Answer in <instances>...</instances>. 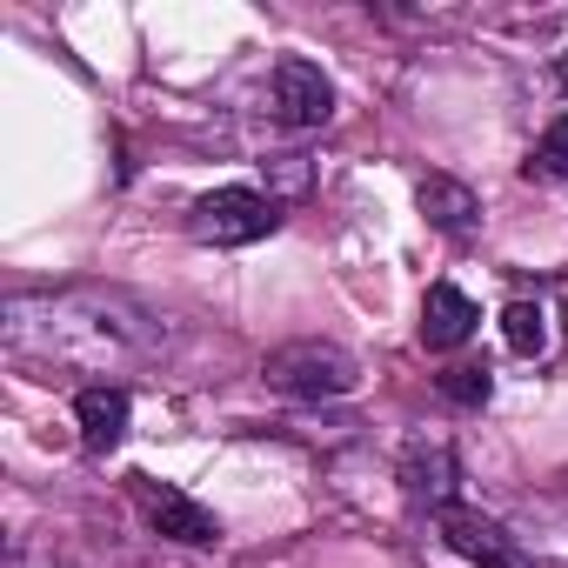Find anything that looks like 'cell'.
<instances>
[{"mask_svg":"<svg viewBox=\"0 0 568 568\" xmlns=\"http://www.w3.org/2000/svg\"><path fill=\"white\" fill-rule=\"evenodd\" d=\"M128 488H134L141 515H148L168 541H181V548H221V521H214V508H201V501H194V495H181L174 481L128 475Z\"/></svg>","mask_w":568,"mask_h":568,"instance_id":"obj_6","label":"cell"},{"mask_svg":"<svg viewBox=\"0 0 568 568\" xmlns=\"http://www.w3.org/2000/svg\"><path fill=\"white\" fill-rule=\"evenodd\" d=\"M0 335L14 355L48 362V368H81V375H128L168 355V322L141 308L121 288H41V295H8Z\"/></svg>","mask_w":568,"mask_h":568,"instance_id":"obj_1","label":"cell"},{"mask_svg":"<svg viewBox=\"0 0 568 568\" xmlns=\"http://www.w3.org/2000/svg\"><path fill=\"white\" fill-rule=\"evenodd\" d=\"M8 568H68V561H34L28 548H14V555H8Z\"/></svg>","mask_w":568,"mask_h":568,"instance_id":"obj_14","label":"cell"},{"mask_svg":"<svg viewBox=\"0 0 568 568\" xmlns=\"http://www.w3.org/2000/svg\"><path fill=\"white\" fill-rule=\"evenodd\" d=\"M481 328V308L455 288V281H435L428 288V302H422V348H435V355H455L468 335Z\"/></svg>","mask_w":568,"mask_h":568,"instance_id":"obj_9","label":"cell"},{"mask_svg":"<svg viewBox=\"0 0 568 568\" xmlns=\"http://www.w3.org/2000/svg\"><path fill=\"white\" fill-rule=\"evenodd\" d=\"M395 481L408 488V501L415 508H448L455 501V488H462V462H455V448L442 442V435H408L402 442V462H395Z\"/></svg>","mask_w":568,"mask_h":568,"instance_id":"obj_7","label":"cell"},{"mask_svg":"<svg viewBox=\"0 0 568 568\" xmlns=\"http://www.w3.org/2000/svg\"><path fill=\"white\" fill-rule=\"evenodd\" d=\"M428 521H435V535H442L462 561H475V568H535V561L521 555V541H515L495 515H481V508L448 501V508H435Z\"/></svg>","mask_w":568,"mask_h":568,"instance_id":"obj_5","label":"cell"},{"mask_svg":"<svg viewBox=\"0 0 568 568\" xmlns=\"http://www.w3.org/2000/svg\"><path fill=\"white\" fill-rule=\"evenodd\" d=\"M267 388L274 395H295V402H342L355 395L362 382V362L342 348V342H288V348H274L261 362Z\"/></svg>","mask_w":568,"mask_h":568,"instance_id":"obj_2","label":"cell"},{"mask_svg":"<svg viewBox=\"0 0 568 568\" xmlns=\"http://www.w3.org/2000/svg\"><path fill=\"white\" fill-rule=\"evenodd\" d=\"M442 402H455V408H488V395H495V375L481 368V362H455V368H442Z\"/></svg>","mask_w":568,"mask_h":568,"instance_id":"obj_13","label":"cell"},{"mask_svg":"<svg viewBox=\"0 0 568 568\" xmlns=\"http://www.w3.org/2000/svg\"><path fill=\"white\" fill-rule=\"evenodd\" d=\"M521 174H528V181H541V187H568V114H561V121H548V134L528 148Z\"/></svg>","mask_w":568,"mask_h":568,"instance_id":"obj_11","label":"cell"},{"mask_svg":"<svg viewBox=\"0 0 568 568\" xmlns=\"http://www.w3.org/2000/svg\"><path fill=\"white\" fill-rule=\"evenodd\" d=\"M501 335H508V348H515V355H528V362H535V355L548 348V315H541L535 302H508V308H501Z\"/></svg>","mask_w":568,"mask_h":568,"instance_id":"obj_12","label":"cell"},{"mask_svg":"<svg viewBox=\"0 0 568 568\" xmlns=\"http://www.w3.org/2000/svg\"><path fill=\"white\" fill-rule=\"evenodd\" d=\"M281 227V207H274V194H261V187H214V194H201L194 207H187V234L194 241H207V247H247V241H267Z\"/></svg>","mask_w":568,"mask_h":568,"instance_id":"obj_3","label":"cell"},{"mask_svg":"<svg viewBox=\"0 0 568 568\" xmlns=\"http://www.w3.org/2000/svg\"><path fill=\"white\" fill-rule=\"evenodd\" d=\"M267 101H274V121H281V128H295V134L335 121V81H328L315 61H302V54H281V61H274V74H267Z\"/></svg>","mask_w":568,"mask_h":568,"instance_id":"obj_4","label":"cell"},{"mask_svg":"<svg viewBox=\"0 0 568 568\" xmlns=\"http://www.w3.org/2000/svg\"><path fill=\"white\" fill-rule=\"evenodd\" d=\"M415 201H422V214H428L442 234H468V227H475V214H481V201H475L455 174H422Z\"/></svg>","mask_w":568,"mask_h":568,"instance_id":"obj_10","label":"cell"},{"mask_svg":"<svg viewBox=\"0 0 568 568\" xmlns=\"http://www.w3.org/2000/svg\"><path fill=\"white\" fill-rule=\"evenodd\" d=\"M74 422H81V448L88 455H114L128 442V422H134V395L121 382H88L74 395Z\"/></svg>","mask_w":568,"mask_h":568,"instance_id":"obj_8","label":"cell"}]
</instances>
